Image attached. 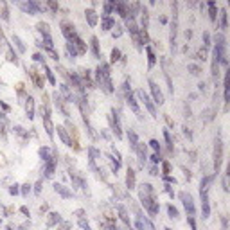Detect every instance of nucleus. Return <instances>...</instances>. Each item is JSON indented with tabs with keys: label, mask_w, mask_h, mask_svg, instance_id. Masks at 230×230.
<instances>
[{
	"label": "nucleus",
	"mask_w": 230,
	"mask_h": 230,
	"mask_svg": "<svg viewBox=\"0 0 230 230\" xmlns=\"http://www.w3.org/2000/svg\"><path fill=\"white\" fill-rule=\"evenodd\" d=\"M86 20H88V24H90V27H93L97 24V15H95V11H92V9H88L86 11Z\"/></svg>",
	"instance_id": "16"
},
{
	"label": "nucleus",
	"mask_w": 230,
	"mask_h": 230,
	"mask_svg": "<svg viewBox=\"0 0 230 230\" xmlns=\"http://www.w3.org/2000/svg\"><path fill=\"white\" fill-rule=\"evenodd\" d=\"M221 27H223V29L228 27V22H227V11H225V9L221 11Z\"/></svg>",
	"instance_id": "28"
},
{
	"label": "nucleus",
	"mask_w": 230,
	"mask_h": 230,
	"mask_svg": "<svg viewBox=\"0 0 230 230\" xmlns=\"http://www.w3.org/2000/svg\"><path fill=\"white\" fill-rule=\"evenodd\" d=\"M140 200H142V205L148 208V212L153 217L158 214V203L155 201V192H153V187L149 183H142L140 185Z\"/></svg>",
	"instance_id": "1"
},
{
	"label": "nucleus",
	"mask_w": 230,
	"mask_h": 230,
	"mask_svg": "<svg viewBox=\"0 0 230 230\" xmlns=\"http://www.w3.org/2000/svg\"><path fill=\"white\" fill-rule=\"evenodd\" d=\"M13 40H15V43H16V47H18V50L20 52H25V45H24V41L20 40L18 36H13Z\"/></svg>",
	"instance_id": "26"
},
{
	"label": "nucleus",
	"mask_w": 230,
	"mask_h": 230,
	"mask_svg": "<svg viewBox=\"0 0 230 230\" xmlns=\"http://www.w3.org/2000/svg\"><path fill=\"white\" fill-rule=\"evenodd\" d=\"M203 40H205V49L210 47V36H208V33H203Z\"/></svg>",
	"instance_id": "35"
},
{
	"label": "nucleus",
	"mask_w": 230,
	"mask_h": 230,
	"mask_svg": "<svg viewBox=\"0 0 230 230\" xmlns=\"http://www.w3.org/2000/svg\"><path fill=\"white\" fill-rule=\"evenodd\" d=\"M148 56H149V67L155 65V54L151 52V49H148Z\"/></svg>",
	"instance_id": "36"
},
{
	"label": "nucleus",
	"mask_w": 230,
	"mask_h": 230,
	"mask_svg": "<svg viewBox=\"0 0 230 230\" xmlns=\"http://www.w3.org/2000/svg\"><path fill=\"white\" fill-rule=\"evenodd\" d=\"M40 156H41L45 162L50 160V158H52V156H50V149H49V148H41V149H40Z\"/></svg>",
	"instance_id": "24"
},
{
	"label": "nucleus",
	"mask_w": 230,
	"mask_h": 230,
	"mask_svg": "<svg viewBox=\"0 0 230 230\" xmlns=\"http://www.w3.org/2000/svg\"><path fill=\"white\" fill-rule=\"evenodd\" d=\"M164 135H165V140H167V146H169V149H173V139H171V133L165 130Z\"/></svg>",
	"instance_id": "30"
},
{
	"label": "nucleus",
	"mask_w": 230,
	"mask_h": 230,
	"mask_svg": "<svg viewBox=\"0 0 230 230\" xmlns=\"http://www.w3.org/2000/svg\"><path fill=\"white\" fill-rule=\"evenodd\" d=\"M43 68H45V74H47V77H49V81L52 83V85H56V77H54V76H52V72H50V70H49L47 67H43Z\"/></svg>",
	"instance_id": "32"
},
{
	"label": "nucleus",
	"mask_w": 230,
	"mask_h": 230,
	"mask_svg": "<svg viewBox=\"0 0 230 230\" xmlns=\"http://www.w3.org/2000/svg\"><path fill=\"white\" fill-rule=\"evenodd\" d=\"M113 25H115V20H113L112 16L102 15V29H104V31H110Z\"/></svg>",
	"instance_id": "13"
},
{
	"label": "nucleus",
	"mask_w": 230,
	"mask_h": 230,
	"mask_svg": "<svg viewBox=\"0 0 230 230\" xmlns=\"http://www.w3.org/2000/svg\"><path fill=\"white\" fill-rule=\"evenodd\" d=\"M56 130H58V135H59V137H61V140H63V142H65L67 146H72V140L68 139V135H67V131H65L63 128H61V126H58Z\"/></svg>",
	"instance_id": "14"
},
{
	"label": "nucleus",
	"mask_w": 230,
	"mask_h": 230,
	"mask_svg": "<svg viewBox=\"0 0 230 230\" xmlns=\"http://www.w3.org/2000/svg\"><path fill=\"white\" fill-rule=\"evenodd\" d=\"M126 185L128 189H135V173L131 169H128V176H126Z\"/></svg>",
	"instance_id": "17"
},
{
	"label": "nucleus",
	"mask_w": 230,
	"mask_h": 230,
	"mask_svg": "<svg viewBox=\"0 0 230 230\" xmlns=\"http://www.w3.org/2000/svg\"><path fill=\"white\" fill-rule=\"evenodd\" d=\"M110 121H112V126H113V131H115V135L121 139L122 137V131H121V121H119V115H117V112H115V108L112 110V117H110Z\"/></svg>",
	"instance_id": "11"
},
{
	"label": "nucleus",
	"mask_w": 230,
	"mask_h": 230,
	"mask_svg": "<svg viewBox=\"0 0 230 230\" xmlns=\"http://www.w3.org/2000/svg\"><path fill=\"white\" fill-rule=\"evenodd\" d=\"M79 225H81V228H86V230H88V228H90V227H88V223H86V221H79Z\"/></svg>",
	"instance_id": "39"
},
{
	"label": "nucleus",
	"mask_w": 230,
	"mask_h": 230,
	"mask_svg": "<svg viewBox=\"0 0 230 230\" xmlns=\"http://www.w3.org/2000/svg\"><path fill=\"white\" fill-rule=\"evenodd\" d=\"M149 144H151V148H153V149H155L156 153H158V151H160V144H158V140H155V139H153V140H151Z\"/></svg>",
	"instance_id": "34"
},
{
	"label": "nucleus",
	"mask_w": 230,
	"mask_h": 230,
	"mask_svg": "<svg viewBox=\"0 0 230 230\" xmlns=\"http://www.w3.org/2000/svg\"><path fill=\"white\" fill-rule=\"evenodd\" d=\"M34 59L36 61H43V56H41V54H34Z\"/></svg>",
	"instance_id": "43"
},
{
	"label": "nucleus",
	"mask_w": 230,
	"mask_h": 230,
	"mask_svg": "<svg viewBox=\"0 0 230 230\" xmlns=\"http://www.w3.org/2000/svg\"><path fill=\"white\" fill-rule=\"evenodd\" d=\"M61 92H63V95L67 97V102H72V101H74V97H72V92L68 90L67 85H61Z\"/></svg>",
	"instance_id": "23"
},
{
	"label": "nucleus",
	"mask_w": 230,
	"mask_h": 230,
	"mask_svg": "<svg viewBox=\"0 0 230 230\" xmlns=\"http://www.w3.org/2000/svg\"><path fill=\"white\" fill-rule=\"evenodd\" d=\"M49 6H50V9H54V11H56V9H58V6H56V4H54V2H50V4H49Z\"/></svg>",
	"instance_id": "45"
},
{
	"label": "nucleus",
	"mask_w": 230,
	"mask_h": 230,
	"mask_svg": "<svg viewBox=\"0 0 230 230\" xmlns=\"http://www.w3.org/2000/svg\"><path fill=\"white\" fill-rule=\"evenodd\" d=\"M221 162H223V144H221V139H216V148H214V167L216 171H219V167H221Z\"/></svg>",
	"instance_id": "4"
},
{
	"label": "nucleus",
	"mask_w": 230,
	"mask_h": 230,
	"mask_svg": "<svg viewBox=\"0 0 230 230\" xmlns=\"http://www.w3.org/2000/svg\"><path fill=\"white\" fill-rule=\"evenodd\" d=\"M25 110H27V115H29V119H33L34 117V102H33V99H27V104H25Z\"/></svg>",
	"instance_id": "19"
},
{
	"label": "nucleus",
	"mask_w": 230,
	"mask_h": 230,
	"mask_svg": "<svg viewBox=\"0 0 230 230\" xmlns=\"http://www.w3.org/2000/svg\"><path fill=\"white\" fill-rule=\"evenodd\" d=\"M214 56L221 65H227V40L223 34L216 36V49H214Z\"/></svg>",
	"instance_id": "3"
},
{
	"label": "nucleus",
	"mask_w": 230,
	"mask_h": 230,
	"mask_svg": "<svg viewBox=\"0 0 230 230\" xmlns=\"http://www.w3.org/2000/svg\"><path fill=\"white\" fill-rule=\"evenodd\" d=\"M128 140H130V144H131V148H133V149L137 148L139 139H137V133H135L133 130H128Z\"/></svg>",
	"instance_id": "15"
},
{
	"label": "nucleus",
	"mask_w": 230,
	"mask_h": 230,
	"mask_svg": "<svg viewBox=\"0 0 230 230\" xmlns=\"http://www.w3.org/2000/svg\"><path fill=\"white\" fill-rule=\"evenodd\" d=\"M67 50H68V54H72V58L77 56V49H76V45L72 43V41H68V43H67Z\"/></svg>",
	"instance_id": "25"
},
{
	"label": "nucleus",
	"mask_w": 230,
	"mask_h": 230,
	"mask_svg": "<svg viewBox=\"0 0 230 230\" xmlns=\"http://www.w3.org/2000/svg\"><path fill=\"white\" fill-rule=\"evenodd\" d=\"M156 171H158V169H156V167L153 165V167H151V169H149V174H158V173H156Z\"/></svg>",
	"instance_id": "41"
},
{
	"label": "nucleus",
	"mask_w": 230,
	"mask_h": 230,
	"mask_svg": "<svg viewBox=\"0 0 230 230\" xmlns=\"http://www.w3.org/2000/svg\"><path fill=\"white\" fill-rule=\"evenodd\" d=\"M180 200L183 201V207H185V210L189 212V216H194L196 207H194V201H192V196L189 192H180Z\"/></svg>",
	"instance_id": "6"
},
{
	"label": "nucleus",
	"mask_w": 230,
	"mask_h": 230,
	"mask_svg": "<svg viewBox=\"0 0 230 230\" xmlns=\"http://www.w3.org/2000/svg\"><path fill=\"white\" fill-rule=\"evenodd\" d=\"M20 7H22L25 13H29V15H36V13H40L41 9H43V7H41L40 4H36V2H22V4H20Z\"/></svg>",
	"instance_id": "10"
},
{
	"label": "nucleus",
	"mask_w": 230,
	"mask_h": 230,
	"mask_svg": "<svg viewBox=\"0 0 230 230\" xmlns=\"http://www.w3.org/2000/svg\"><path fill=\"white\" fill-rule=\"evenodd\" d=\"M61 29H63V36H65L68 41H72V40L77 36V34H76V27L72 25L70 22H67V20H65V22H61Z\"/></svg>",
	"instance_id": "9"
},
{
	"label": "nucleus",
	"mask_w": 230,
	"mask_h": 230,
	"mask_svg": "<svg viewBox=\"0 0 230 230\" xmlns=\"http://www.w3.org/2000/svg\"><path fill=\"white\" fill-rule=\"evenodd\" d=\"M121 59V50L119 49H113L112 50V61H119Z\"/></svg>",
	"instance_id": "27"
},
{
	"label": "nucleus",
	"mask_w": 230,
	"mask_h": 230,
	"mask_svg": "<svg viewBox=\"0 0 230 230\" xmlns=\"http://www.w3.org/2000/svg\"><path fill=\"white\" fill-rule=\"evenodd\" d=\"M54 189H56V192H59L61 196H65V198H70V196H72V192H70L68 189H65L63 185H59V183H56V185H54Z\"/></svg>",
	"instance_id": "20"
},
{
	"label": "nucleus",
	"mask_w": 230,
	"mask_h": 230,
	"mask_svg": "<svg viewBox=\"0 0 230 230\" xmlns=\"http://www.w3.org/2000/svg\"><path fill=\"white\" fill-rule=\"evenodd\" d=\"M151 160H153L155 164H156V162H160V156H158V153H155V155L151 156Z\"/></svg>",
	"instance_id": "37"
},
{
	"label": "nucleus",
	"mask_w": 230,
	"mask_h": 230,
	"mask_svg": "<svg viewBox=\"0 0 230 230\" xmlns=\"http://www.w3.org/2000/svg\"><path fill=\"white\" fill-rule=\"evenodd\" d=\"M124 92H126V101H128V104H130V108L133 110V113L137 115L139 119H142L140 110H139V104H137V101H135V97H133V92H131V90H128V81L124 83Z\"/></svg>",
	"instance_id": "5"
},
{
	"label": "nucleus",
	"mask_w": 230,
	"mask_h": 230,
	"mask_svg": "<svg viewBox=\"0 0 230 230\" xmlns=\"http://www.w3.org/2000/svg\"><path fill=\"white\" fill-rule=\"evenodd\" d=\"M167 212H169V216H171V217H178V210H176V208H174L173 205L167 207Z\"/></svg>",
	"instance_id": "31"
},
{
	"label": "nucleus",
	"mask_w": 230,
	"mask_h": 230,
	"mask_svg": "<svg viewBox=\"0 0 230 230\" xmlns=\"http://www.w3.org/2000/svg\"><path fill=\"white\" fill-rule=\"evenodd\" d=\"M9 192H11V194H16V192H18V189H16V185H13V187H11V189H9Z\"/></svg>",
	"instance_id": "42"
},
{
	"label": "nucleus",
	"mask_w": 230,
	"mask_h": 230,
	"mask_svg": "<svg viewBox=\"0 0 230 230\" xmlns=\"http://www.w3.org/2000/svg\"><path fill=\"white\" fill-rule=\"evenodd\" d=\"M92 50H93V56H95V58H101V52H99V43H97V38H95V36L92 38Z\"/></svg>",
	"instance_id": "22"
},
{
	"label": "nucleus",
	"mask_w": 230,
	"mask_h": 230,
	"mask_svg": "<svg viewBox=\"0 0 230 230\" xmlns=\"http://www.w3.org/2000/svg\"><path fill=\"white\" fill-rule=\"evenodd\" d=\"M29 191H31V189H29V185H24V191H22V192H24V196H27V194H29Z\"/></svg>",
	"instance_id": "40"
},
{
	"label": "nucleus",
	"mask_w": 230,
	"mask_h": 230,
	"mask_svg": "<svg viewBox=\"0 0 230 230\" xmlns=\"http://www.w3.org/2000/svg\"><path fill=\"white\" fill-rule=\"evenodd\" d=\"M137 95H139V99L146 104V108L149 110V113L153 115V117H156V108H155V104H153V101L149 99V95L146 93L144 90H137Z\"/></svg>",
	"instance_id": "7"
},
{
	"label": "nucleus",
	"mask_w": 230,
	"mask_h": 230,
	"mask_svg": "<svg viewBox=\"0 0 230 230\" xmlns=\"http://www.w3.org/2000/svg\"><path fill=\"white\" fill-rule=\"evenodd\" d=\"M164 173H169V164L164 162Z\"/></svg>",
	"instance_id": "44"
},
{
	"label": "nucleus",
	"mask_w": 230,
	"mask_h": 230,
	"mask_svg": "<svg viewBox=\"0 0 230 230\" xmlns=\"http://www.w3.org/2000/svg\"><path fill=\"white\" fill-rule=\"evenodd\" d=\"M165 230H171V228H165Z\"/></svg>",
	"instance_id": "46"
},
{
	"label": "nucleus",
	"mask_w": 230,
	"mask_h": 230,
	"mask_svg": "<svg viewBox=\"0 0 230 230\" xmlns=\"http://www.w3.org/2000/svg\"><path fill=\"white\" fill-rule=\"evenodd\" d=\"M95 77H97V83L99 86L106 92V93H112L113 92V85H112V79H110V67L106 63H101L97 67V72H95Z\"/></svg>",
	"instance_id": "2"
},
{
	"label": "nucleus",
	"mask_w": 230,
	"mask_h": 230,
	"mask_svg": "<svg viewBox=\"0 0 230 230\" xmlns=\"http://www.w3.org/2000/svg\"><path fill=\"white\" fill-rule=\"evenodd\" d=\"M208 13H210V20L216 22V16H217V7L214 2H208Z\"/></svg>",
	"instance_id": "21"
},
{
	"label": "nucleus",
	"mask_w": 230,
	"mask_h": 230,
	"mask_svg": "<svg viewBox=\"0 0 230 230\" xmlns=\"http://www.w3.org/2000/svg\"><path fill=\"white\" fill-rule=\"evenodd\" d=\"M7 58H9V61H15V63H16V54H15L13 47H9V50H7Z\"/></svg>",
	"instance_id": "29"
},
{
	"label": "nucleus",
	"mask_w": 230,
	"mask_h": 230,
	"mask_svg": "<svg viewBox=\"0 0 230 230\" xmlns=\"http://www.w3.org/2000/svg\"><path fill=\"white\" fill-rule=\"evenodd\" d=\"M54 167H56V155H52V158L47 160V165H45V176L50 178L52 174H54Z\"/></svg>",
	"instance_id": "12"
},
{
	"label": "nucleus",
	"mask_w": 230,
	"mask_h": 230,
	"mask_svg": "<svg viewBox=\"0 0 230 230\" xmlns=\"http://www.w3.org/2000/svg\"><path fill=\"white\" fill-rule=\"evenodd\" d=\"M189 223H191V228H192V230H196V223H194L192 216H189Z\"/></svg>",
	"instance_id": "38"
},
{
	"label": "nucleus",
	"mask_w": 230,
	"mask_h": 230,
	"mask_svg": "<svg viewBox=\"0 0 230 230\" xmlns=\"http://www.w3.org/2000/svg\"><path fill=\"white\" fill-rule=\"evenodd\" d=\"M119 214H121V219L124 221V225H126L130 230H131V223H130V217H128V214H126V210H124V207H119Z\"/></svg>",
	"instance_id": "18"
},
{
	"label": "nucleus",
	"mask_w": 230,
	"mask_h": 230,
	"mask_svg": "<svg viewBox=\"0 0 230 230\" xmlns=\"http://www.w3.org/2000/svg\"><path fill=\"white\" fill-rule=\"evenodd\" d=\"M189 70H191V74H194V76L200 74V67H198V65H189Z\"/></svg>",
	"instance_id": "33"
},
{
	"label": "nucleus",
	"mask_w": 230,
	"mask_h": 230,
	"mask_svg": "<svg viewBox=\"0 0 230 230\" xmlns=\"http://www.w3.org/2000/svg\"><path fill=\"white\" fill-rule=\"evenodd\" d=\"M149 88H151V93H153L155 102L156 104H164V93H162V90L158 88V85H156L153 79H149Z\"/></svg>",
	"instance_id": "8"
}]
</instances>
